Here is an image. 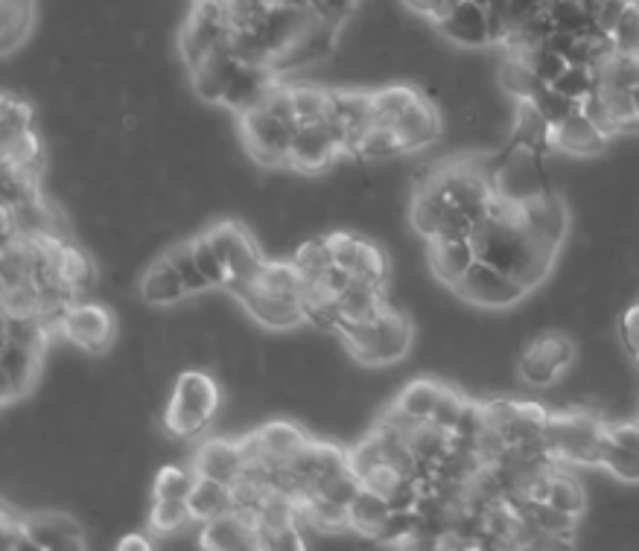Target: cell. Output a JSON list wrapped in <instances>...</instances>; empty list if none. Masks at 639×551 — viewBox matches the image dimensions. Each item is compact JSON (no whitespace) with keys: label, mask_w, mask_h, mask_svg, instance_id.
I'll use <instances>...</instances> for the list:
<instances>
[{"label":"cell","mask_w":639,"mask_h":551,"mask_svg":"<svg viewBox=\"0 0 639 551\" xmlns=\"http://www.w3.org/2000/svg\"><path fill=\"white\" fill-rule=\"evenodd\" d=\"M441 394V383L439 380H409L401 391H397V397L394 403L403 409L406 414H412L415 421H430L432 412H435V403H439Z\"/></svg>","instance_id":"1f68e13d"},{"label":"cell","mask_w":639,"mask_h":551,"mask_svg":"<svg viewBox=\"0 0 639 551\" xmlns=\"http://www.w3.org/2000/svg\"><path fill=\"white\" fill-rule=\"evenodd\" d=\"M301 511V522L309 525V529L322 531V534H340V531L351 529V513L347 505H340L333 499L322 496V493H304V496L295 499Z\"/></svg>","instance_id":"d4e9b609"},{"label":"cell","mask_w":639,"mask_h":551,"mask_svg":"<svg viewBox=\"0 0 639 551\" xmlns=\"http://www.w3.org/2000/svg\"><path fill=\"white\" fill-rule=\"evenodd\" d=\"M138 295L147 306L164 309V306H178L190 298L185 281L178 275L173 263L164 257V252L144 268V275L138 281Z\"/></svg>","instance_id":"ffe728a7"},{"label":"cell","mask_w":639,"mask_h":551,"mask_svg":"<svg viewBox=\"0 0 639 551\" xmlns=\"http://www.w3.org/2000/svg\"><path fill=\"white\" fill-rule=\"evenodd\" d=\"M59 333L68 338L70 345H77L79 351L88 356H106L115 347L117 324L115 315L108 313L102 304H88V301H77L68 306V313L62 315Z\"/></svg>","instance_id":"ba28073f"},{"label":"cell","mask_w":639,"mask_h":551,"mask_svg":"<svg viewBox=\"0 0 639 551\" xmlns=\"http://www.w3.org/2000/svg\"><path fill=\"white\" fill-rule=\"evenodd\" d=\"M529 102H532V106L538 108L540 115L547 117V122H549V126H552V129H554V126H561V122L567 120V117H572L578 111V108H581V106H578V102L567 100L563 94L554 91L552 85H543V88H540V91L534 94V97Z\"/></svg>","instance_id":"c3c4849f"},{"label":"cell","mask_w":639,"mask_h":551,"mask_svg":"<svg viewBox=\"0 0 639 551\" xmlns=\"http://www.w3.org/2000/svg\"><path fill=\"white\" fill-rule=\"evenodd\" d=\"M406 155V146H403L401 135L394 126H380L374 122L368 131H365L360 144L354 149V161H394V158H401Z\"/></svg>","instance_id":"f1b7e54d"},{"label":"cell","mask_w":639,"mask_h":551,"mask_svg":"<svg viewBox=\"0 0 639 551\" xmlns=\"http://www.w3.org/2000/svg\"><path fill=\"white\" fill-rule=\"evenodd\" d=\"M476 260L473 239H430L426 243V263H430L432 277L448 289L462 284V277Z\"/></svg>","instance_id":"e0dca14e"},{"label":"cell","mask_w":639,"mask_h":551,"mask_svg":"<svg viewBox=\"0 0 639 551\" xmlns=\"http://www.w3.org/2000/svg\"><path fill=\"white\" fill-rule=\"evenodd\" d=\"M599 94L604 97V102H608V108L619 120V126H625L631 117H637V106H633L631 88H619V85H599Z\"/></svg>","instance_id":"11a10c76"},{"label":"cell","mask_w":639,"mask_h":551,"mask_svg":"<svg viewBox=\"0 0 639 551\" xmlns=\"http://www.w3.org/2000/svg\"><path fill=\"white\" fill-rule=\"evenodd\" d=\"M455 298H462L470 306H482V309H511L520 306L532 289L523 286L517 277L505 275L497 266L485 260H476L470 266L468 275L462 277V284L455 286Z\"/></svg>","instance_id":"52a82bcc"},{"label":"cell","mask_w":639,"mask_h":551,"mask_svg":"<svg viewBox=\"0 0 639 551\" xmlns=\"http://www.w3.org/2000/svg\"><path fill=\"white\" fill-rule=\"evenodd\" d=\"M263 108H266L269 115H275L281 122H286V126L293 129V135H298V129L304 126V122L298 120V115H295L293 85H284V82L272 85L269 94H266V100H263Z\"/></svg>","instance_id":"f907efd6"},{"label":"cell","mask_w":639,"mask_h":551,"mask_svg":"<svg viewBox=\"0 0 639 551\" xmlns=\"http://www.w3.org/2000/svg\"><path fill=\"white\" fill-rule=\"evenodd\" d=\"M164 257H167V260L173 263V268L181 275L187 292H190V298H199V295L214 289L208 277L201 275L196 257H193V239H176V243L164 248Z\"/></svg>","instance_id":"d6a6232c"},{"label":"cell","mask_w":639,"mask_h":551,"mask_svg":"<svg viewBox=\"0 0 639 551\" xmlns=\"http://www.w3.org/2000/svg\"><path fill=\"white\" fill-rule=\"evenodd\" d=\"M520 216H523V223L529 225L538 237L558 245V248L570 237V205H567V199H563L558 190H547L534 196V199L523 201V205H520Z\"/></svg>","instance_id":"2e32d148"},{"label":"cell","mask_w":639,"mask_h":551,"mask_svg":"<svg viewBox=\"0 0 639 551\" xmlns=\"http://www.w3.org/2000/svg\"><path fill=\"white\" fill-rule=\"evenodd\" d=\"M193 522L187 499H153L149 505V529L161 537H173Z\"/></svg>","instance_id":"8d00e7d4"},{"label":"cell","mask_w":639,"mask_h":551,"mask_svg":"<svg viewBox=\"0 0 639 551\" xmlns=\"http://www.w3.org/2000/svg\"><path fill=\"white\" fill-rule=\"evenodd\" d=\"M608 435V423L587 409L549 414L547 446L552 461L578 464V468H601V444Z\"/></svg>","instance_id":"7a4b0ae2"},{"label":"cell","mask_w":639,"mask_h":551,"mask_svg":"<svg viewBox=\"0 0 639 551\" xmlns=\"http://www.w3.org/2000/svg\"><path fill=\"white\" fill-rule=\"evenodd\" d=\"M257 289L277 295V298L301 301V289H304V277H301L298 266L289 260H266V266L260 268V275L255 281Z\"/></svg>","instance_id":"f546056e"},{"label":"cell","mask_w":639,"mask_h":551,"mask_svg":"<svg viewBox=\"0 0 639 551\" xmlns=\"http://www.w3.org/2000/svg\"><path fill=\"white\" fill-rule=\"evenodd\" d=\"M243 452H239L237 441L228 437H208L205 444H199L196 455H193V470L201 479H214V482L234 484L243 475Z\"/></svg>","instance_id":"7402d4cb"},{"label":"cell","mask_w":639,"mask_h":551,"mask_svg":"<svg viewBox=\"0 0 639 551\" xmlns=\"http://www.w3.org/2000/svg\"><path fill=\"white\" fill-rule=\"evenodd\" d=\"M293 129L269 115L266 108H252L239 117V140L246 146L252 164L263 169H289V146Z\"/></svg>","instance_id":"8992f818"},{"label":"cell","mask_w":639,"mask_h":551,"mask_svg":"<svg viewBox=\"0 0 639 551\" xmlns=\"http://www.w3.org/2000/svg\"><path fill=\"white\" fill-rule=\"evenodd\" d=\"M327 243H331L333 263L347 268V272H354L356 263H360V254H363L365 237L351 234V230H333V234H327Z\"/></svg>","instance_id":"816d5d0a"},{"label":"cell","mask_w":639,"mask_h":551,"mask_svg":"<svg viewBox=\"0 0 639 551\" xmlns=\"http://www.w3.org/2000/svg\"><path fill=\"white\" fill-rule=\"evenodd\" d=\"M581 111H584V115L590 117V120H593L596 126L608 135V138H617L619 131H622V126H619V120L608 108V102H604V97L599 94V88H596L587 100H581Z\"/></svg>","instance_id":"db71d44e"},{"label":"cell","mask_w":639,"mask_h":551,"mask_svg":"<svg viewBox=\"0 0 639 551\" xmlns=\"http://www.w3.org/2000/svg\"><path fill=\"white\" fill-rule=\"evenodd\" d=\"M439 30L441 39H448L450 45L459 50H485L491 47V23H488V9L476 7L473 0H459L448 16L439 23H432Z\"/></svg>","instance_id":"4fadbf2b"},{"label":"cell","mask_w":639,"mask_h":551,"mask_svg":"<svg viewBox=\"0 0 639 551\" xmlns=\"http://www.w3.org/2000/svg\"><path fill=\"white\" fill-rule=\"evenodd\" d=\"M117 549H120V551H131V549L149 551V549H153V545H149V540L144 534H124V537H120V543H117Z\"/></svg>","instance_id":"680465c9"},{"label":"cell","mask_w":639,"mask_h":551,"mask_svg":"<svg viewBox=\"0 0 639 551\" xmlns=\"http://www.w3.org/2000/svg\"><path fill=\"white\" fill-rule=\"evenodd\" d=\"M360 490H363V479L351 473V470H340V473L324 475L322 482L316 484V493L333 499V502H340V505H351Z\"/></svg>","instance_id":"681fc988"},{"label":"cell","mask_w":639,"mask_h":551,"mask_svg":"<svg viewBox=\"0 0 639 551\" xmlns=\"http://www.w3.org/2000/svg\"><path fill=\"white\" fill-rule=\"evenodd\" d=\"M225 292L246 309V315L252 322H257L263 329H269V333H275V329L277 333H293V329H298L301 324H307L304 309H301V301L277 298V295L257 289L255 284L232 286V289Z\"/></svg>","instance_id":"30bf717a"},{"label":"cell","mask_w":639,"mask_h":551,"mask_svg":"<svg viewBox=\"0 0 639 551\" xmlns=\"http://www.w3.org/2000/svg\"><path fill=\"white\" fill-rule=\"evenodd\" d=\"M552 88L558 94H563L567 100L581 106V100H587V97L599 88V82H596V70L590 68V65H570L561 77L554 79Z\"/></svg>","instance_id":"ee69618b"},{"label":"cell","mask_w":639,"mask_h":551,"mask_svg":"<svg viewBox=\"0 0 639 551\" xmlns=\"http://www.w3.org/2000/svg\"><path fill=\"white\" fill-rule=\"evenodd\" d=\"M199 549L208 551H252L260 549V516L255 511L223 513L216 520L205 522L196 534Z\"/></svg>","instance_id":"8fae6325"},{"label":"cell","mask_w":639,"mask_h":551,"mask_svg":"<svg viewBox=\"0 0 639 551\" xmlns=\"http://www.w3.org/2000/svg\"><path fill=\"white\" fill-rule=\"evenodd\" d=\"M613 41H617V53L639 56V7L628 3L619 23L613 27Z\"/></svg>","instance_id":"f5cc1de1"},{"label":"cell","mask_w":639,"mask_h":551,"mask_svg":"<svg viewBox=\"0 0 639 551\" xmlns=\"http://www.w3.org/2000/svg\"><path fill=\"white\" fill-rule=\"evenodd\" d=\"M354 277L371 286H389V281H392V263H389V252H385L383 245L365 237L363 254H360V263H356L354 268Z\"/></svg>","instance_id":"60d3db41"},{"label":"cell","mask_w":639,"mask_h":551,"mask_svg":"<svg viewBox=\"0 0 639 551\" xmlns=\"http://www.w3.org/2000/svg\"><path fill=\"white\" fill-rule=\"evenodd\" d=\"M219 409H223V391L214 374L199 371V367H187L176 374L170 385L167 406H164V429L176 441H190L210 429Z\"/></svg>","instance_id":"6da1fadb"},{"label":"cell","mask_w":639,"mask_h":551,"mask_svg":"<svg viewBox=\"0 0 639 551\" xmlns=\"http://www.w3.org/2000/svg\"><path fill=\"white\" fill-rule=\"evenodd\" d=\"M628 3H633V7H639V0H628Z\"/></svg>","instance_id":"91938a15"},{"label":"cell","mask_w":639,"mask_h":551,"mask_svg":"<svg viewBox=\"0 0 639 551\" xmlns=\"http://www.w3.org/2000/svg\"><path fill=\"white\" fill-rule=\"evenodd\" d=\"M601 470H608L613 479L625 484H639V452L617 444L613 437L604 435L601 444Z\"/></svg>","instance_id":"ab89813d"},{"label":"cell","mask_w":639,"mask_h":551,"mask_svg":"<svg viewBox=\"0 0 639 551\" xmlns=\"http://www.w3.org/2000/svg\"><path fill=\"white\" fill-rule=\"evenodd\" d=\"M316 284L322 286V289L331 292V295H336V298H340L342 292H345L347 286L354 284V272H347V268H342V266H336V263H333V266L324 268V275L318 277Z\"/></svg>","instance_id":"6f0895ef"},{"label":"cell","mask_w":639,"mask_h":551,"mask_svg":"<svg viewBox=\"0 0 639 551\" xmlns=\"http://www.w3.org/2000/svg\"><path fill=\"white\" fill-rule=\"evenodd\" d=\"M383 461H385L383 444H380V437L374 435V432H368L363 441H356V444L347 450V470L354 475H360V479H365V475H368L374 468H380Z\"/></svg>","instance_id":"7dc6e473"},{"label":"cell","mask_w":639,"mask_h":551,"mask_svg":"<svg viewBox=\"0 0 639 551\" xmlns=\"http://www.w3.org/2000/svg\"><path fill=\"white\" fill-rule=\"evenodd\" d=\"M453 446H455L453 432L432 421L421 423V426L412 432V437H409V450L415 452V459L421 461V468H439L441 461L448 459Z\"/></svg>","instance_id":"83f0119b"},{"label":"cell","mask_w":639,"mask_h":551,"mask_svg":"<svg viewBox=\"0 0 639 551\" xmlns=\"http://www.w3.org/2000/svg\"><path fill=\"white\" fill-rule=\"evenodd\" d=\"M257 432H260L263 446L269 452L272 464L293 461L295 455L309 444L307 432L293 421H266L257 426Z\"/></svg>","instance_id":"4316f807"},{"label":"cell","mask_w":639,"mask_h":551,"mask_svg":"<svg viewBox=\"0 0 639 551\" xmlns=\"http://www.w3.org/2000/svg\"><path fill=\"white\" fill-rule=\"evenodd\" d=\"M394 129L401 135L403 146H406V152H417V149H426V146H435L441 138V115L435 100L430 97H421L412 108H406L397 122H394Z\"/></svg>","instance_id":"603a6c76"},{"label":"cell","mask_w":639,"mask_h":551,"mask_svg":"<svg viewBox=\"0 0 639 551\" xmlns=\"http://www.w3.org/2000/svg\"><path fill=\"white\" fill-rule=\"evenodd\" d=\"M347 158V131L336 117L318 122H304L289 146V169L301 176H318L331 169L336 158Z\"/></svg>","instance_id":"277c9868"},{"label":"cell","mask_w":639,"mask_h":551,"mask_svg":"<svg viewBox=\"0 0 639 551\" xmlns=\"http://www.w3.org/2000/svg\"><path fill=\"white\" fill-rule=\"evenodd\" d=\"M45 309V298L36 284H18L3 289V315L7 318H36Z\"/></svg>","instance_id":"7bdbcfd3"},{"label":"cell","mask_w":639,"mask_h":551,"mask_svg":"<svg viewBox=\"0 0 639 551\" xmlns=\"http://www.w3.org/2000/svg\"><path fill=\"white\" fill-rule=\"evenodd\" d=\"M293 263L298 266L304 281H318L324 275V268L333 266V254L327 237H309L304 243L295 245Z\"/></svg>","instance_id":"f35d334b"},{"label":"cell","mask_w":639,"mask_h":551,"mask_svg":"<svg viewBox=\"0 0 639 551\" xmlns=\"http://www.w3.org/2000/svg\"><path fill=\"white\" fill-rule=\"evenodd\" d=\"M3 406H12L16 400H23L30 394L36 385H39L41 362H45V353L36 351V347L18 345L12 338H3Z\"/></svg>","instance_id":"5bb4252c"},{"label":"cell","mask_w":639,"mask_h":551,"mask_svg":"<svg viewBox=\"0 0 639 551\" xmlns=\"http://www.w3.org/2000/svg\"><path fill=\"white\" fill-rule=\"evenodd\" d=\"M371 97H374V122H380V126H394L397 117H401L406 108L415 106L424 94L412 88V85L397 82L383 85L380 91H371Z\"/></svg>","instance_id":"4dcf8cb0"},{"label":"cell","mask_w":639,"mask_h":551,"mask_svg":"<svg viewBox=\"0 0 639 551\" xmlns=\"http://www.w3.org/2000/svg\"><path fill=\"white\" fill-rule=\"evenodd\" d=\"M293 102L301 122H318L333 115L331 88H322V85H293Z\"/></svg>","instance_id":"74e56055"},{"label":"cell","mask_w":639,"mask_h":551,"mask_svg":"<svg viewBox=\"0 0 639 551\" xmlns=\"http://www.w3.org/2000/svg\"><path fill=\"white\" fill-rule=\"evenodd\" d=\"M543 502H549V505L558 508V511H563V513L581 516V513L587 511V490H584V484L576 482L572 475L549 470L547 499H543Z\"/></svg>","instance_id":"e575fe53"},{"label":"cell","mask_w":639,"mask_h":551,"mask_svg":"<svg viewBox=\"0 0 639 551\" xmlns=\"http://www.w3.org/2000/svg\"><path fill=\"white\" fill-rule=\"evenodd\" d=\"M403 479H409V475H403L401 470L394 468V464H389V461H383L380 468H374L368 475H365V479H363V488L374 490V493H380V496L389 499V496H392V493H394V490L401 488Z\"/></svg>","instance_id":"9f6ffc18"},{"label":"cell","mask_w":639,"mask_h":551,"mask_svg":"<svg viewBox=\"0 0 639 551\" xmlns=\"http://www.w3.org/2000/svg\"><path fill=\"white\" fill-rule=\"evenodd\" d=\"M193 257H196L201 275L208 277L214 289H225V286H228L232 275H228L225 263L219 260V254L214 252V245H210V239H208V230H201V234L193 237Z\"/></svg>","instance_id":"f6af8a7d"},{"label":"cell","mask_w":639,"mask_h":551,"mask_svg":"<svg viewBox=\"0 0 639 551\" xmlns=\"http://www.w3.org/2000/svg\"><path fill=\"white\" fill-rule=\"evenodd\" d=\"M277 73L272 65H243L239 61L237 73H234L232 85L223 97V108H228L232 115L243 117L252 108H260L272 85L277 82Z\"/></svg>","instance_id":"d6986e66"},{"label":"cell","mask_w":639,"mask_h":551,"mask_svg":"<svg viewBox=\"0 0 639 551\" xmlns=\"http://www.w3.org/2000/svg\"><path fill=\"white\" fill-rule=\"evenodd\" d=\"M239 68V59L232 53L228 39L219 47H214L205 59L190 68V88L196 94V100L210 102V106H223V97L232 85L234 73Z\"/></svg>","instance_id":"9a60e30c"},{"label":"cell","mask_w":639,"mask_h":551,"mask_svg":"<svg viewBox=\"0 0 639 551\" xmlns=\"http://www.w3.org/2000/svg\"><path fill=\"white\" fill-rule=\"evenodd\" d=\"M187 505H190L193 522H199V525L216 520V516H223V513H232L234 511L232 484L214 482V479H201L199 475V482H196L193 493L187 496Z\"/></svg>","instance_id":"484cf974"},{"label":"cell","mask_w":639,"mask_h":551,"mask_svg":"<svg viewBox=\"0 0 639 551\" xmlns=\"http://www.w3.org/2000/svg\"><path fill=\"white\" fill-rule=\"evenodd\" d=\"M208 239L214 245V252L219 254V260L228 268V286H252L260 275V268L266 266V254H263L260 243L255 239V234L246 228L243 223H234V219H223L208 228Z\"/></svg>","instance_id":"5b68a950"},{"label":"cell","mask_w":639,"mask_h":551,"mask_svg":"<svg viewBox=\"0 0 639 551\" xmlns=\"http://www.w3.org/2000/svg\"><path fill=\"white\" fill-rule=\"evenodd\" d=\"M347 513H351V531H356L365 540H377L380 543V537L385 534L389 522H392L394 508L385 496L363 488L356 493L354 502L347 505Z\"/></svg>","instance_id":"cb8c5ba5"},{"label":"cell","mask_w":639,"mask_h":551,"mask_svg":"<svg viewBox=\"0 0 639 551\" xmlns=\"http://www.w3.org/2000/svg\"><path fill=\"white\" fill-rule=\"evenodd\" d=\"M333 117L347 131V158H354V149L365 131L374 126V97L363 88H331Z\"/></svg>","instance_id":"44dd1931"},{"label":"cell","mask_w":639,"mask_h":551,"mask_svg":"<svg viewBox=\"0 0 639 551\" xmlns=\"http://www.w3.org/2000/svg\"><path fill=\"white\" fill-rule=\"evenodd\" d=\"M412 345H415V322H412V315L406 309L394 306L392 298H389L383 313L374 318V336H371V347L365 353L363 365H397V362L406 360Z\"/></svg>","instance_id":"9c48e42d"},{"label":"cell","mask_w":639,"mask_h":551,"mask_svg":"<svg viewBox=\"0 0 639 551\" xmlns=\"http://www.w3.org/2000/svg\"><path fill=\"white\" fill-rule=\"evenodd\" d=\"M0 144H12L21 135L36 129V108H32L30 100L23 97H16L12 91L3 94V108H0Z\"/></svg>","instance_id":"d590c367"},{"label":"cell","mask_w":639,"mask_h":551,"mask_svg":"<svg viewBox=\"0 0 639 551\" xmlns=\"http://www.w3.org/2000/svg\"><path fill=\"white\" fill-rule=\"evenodd\" d=\"M199 482L196 470L178 468V464H167L155 473L153 479V499H187Z\"/></svg>","instance_id":"b9f144b4"},{"label":"cell","mask_w":639,"mask_h":551,"mask_svg":"<svg viewBox=\"0 0 639 551\" xmlns=\"http://www.w3.org/2000/svg\"><path fill=\"white\" fill-rule=\"evenodd\" d=\"M470 400L464 397L462 391L453 388V385H444L441 383V394H439V403H435V412H432L430 421L439 423V426L450 429L455 435V429H459V423L464 421V412H468Z\"/></svg>","instance_id":"bcb514c9"},{"label":"cell","mask_w":639,"mask_h":551,"mask_svg":"<svg viewBox=\"0 0 639 551\" xmlns=\"http://www.w3.org/2000/svg\"><path fill=\"white\" fill-rule=\"evenodd\" d=\"M36 23V0H3V53L23 45Z\"/></svg>","instance_id":"836d02e7"},{"label":"cell","mask_w":639,"mask_h":551,"mask_svg":"<svg viewBox=\"0 0 639 551\" xmlns=\"http://www.w3.org/2000/svg\"><path fill=\"white\" fill-rule=\"evenodd\" d=\"M578 362V345L563 329H543L520 347L517 376L532 388L558 385Z\"/></svg>","instance_id":"3957f363"},{"label":"cell","mask_w":639,"mask_h":551,"mask_svg":"<svg viewBox=\"0 0 639 551\" xmlns=\"http://www.w3.org/2000/svg\"><path fill=\"white\" fill-rule=\"evenodd\" d=\"M608 135L581 108L552 129V149L570 158H599L608 149Z\"/></svg>","instance_id":"ac0fdd59"},{"label":"cell","mask_w":639,"mask_h":551,"mask_svg":"<svg viewBox=\"0 0 639 551\" xmlns=\"http://www.w3.org/2000/svg\"><path fill=\"white\" fill-rule=\"evenodd\" d=\"M27 522V537L36 545V551H62V549H86V525L59 508L50 511H32L23 516Z\"/></svg>","instance_id":"7c38bea8"}]
</instances>
